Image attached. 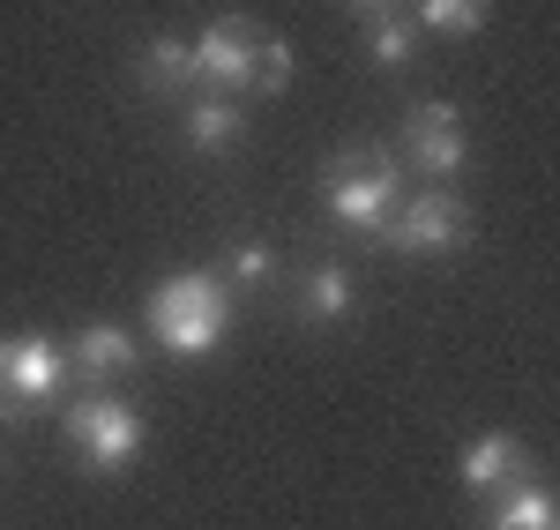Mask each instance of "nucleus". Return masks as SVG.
I'll return each mask as SVG.
<instances>
[{
	"instance_id": "obj_1",
	"label": "nucleus",
	"mask_w": 560,
	"mask_h": 530,
	"mask_svg": "<svg viewBox=\"0 0 560 530\" xmlns=\"http://www.w3.org/2000/svg\"><path fill=\"white\" fill-rule=\"evenodd\" d=\"M224 321H232V299H224V284H217V276H202V269L165 276V284L150 292V337H158L165 352H179V358L217 352Z\"/></svg>"
},
{
	"instance_id": "obj_2",
	"label": "nucleus",
	"mask_w": 560,
	"mask_h": 530,
	"mask_svg": "<svg viewBox=\"0 0 560 530\" xmlns=\"http://www.w3.org/2000/svg\"><path fill=\"white\" fill-rule=\"evenodd\" d=\"M322 202H329V217L351 224V232H382V217L396 210V157L366 150V142L337 150V165L322 179Z\"/></svg>"
},
{
	"instance_id": "obj_3",
	"label": "nucleus",
	"mask_w": 560,
	"mask_h": 530,
	"mask_svg": "<svg viewBox=\"0 0 560 530\" xmlns=\"http://www.w3.org/2000/svg\"><path fill=\"white\" fill-rule=\"evenodd\" d=\"M68 441L83 456V471H128L142 456V419L120 397H83L68 411Z\"/></svg>"
},
{
	"instance_id": "obj_4",
	"label": "nucleus",
	"mask_w": 560,
	"mask_h": 530,
	"mask_svg": "<svg viewBox=\"0 0 560 530\" xmlns=\"http://www.w3.org/2000/svg\"><path fill=\"white\" fill-rule=\"evenodd\" d=\"M60 397V352L45 337H8L0 344V426L31 419Z\"/></svg>"
},
{
	"instance_id": "obj_5",
	"label": "nucleus",
	"mask_w": 560,
	"mask_h": 530,
	"mask_svg": "<svg viewBox=\"0 0 560 530\" xmlns=\"http://www.w3.org/2000/svg\"><path fill=\"white\" fill-rule=\"evenodd\" d=\"M374 239H388L396 255H448V247H464V202L441 195V187L419 195V202H396Z\"/></svg>"
},
{
	"instance_id": "obj_6",
	"label": "nucleus",
	"mask_w": 560,
	"mask_h": 530,
	"mask_svg": "<svg viewBox=\"0 0 560 530\" xmlns=\"http://www.w3.org/2000/svg\"><path fill=\"white\" fill-rule=\"evenodd\" d=\"M255 45H261V23H247V15H224V23H210V31H202V45H195V83H210V90H247Z\"/></svg>"
},
{
	"instance_id": "obj_7",
	"label": "nucleus",
	"mask_w": 560,
	"mask_h": 530,
	"mask_svg": "<svg viewBox=\"0 0 560 530\" xmlns=\"http://www.w3.org/2000/svg\"><path fill=\"white\" fill-rule=\"evenodd\" d=\"M404 150H411V165L433 179H448L464 165V120L448 113V105H411V120H404Z\"/></svg>"
},
{
	"instance_id": "obj_8",
	"label": "nucleus",
	"mask_w": 560,
	"mask_h": 530,
	"mask_svg": "<svg viewBox=\"0 0 560 530\" xmlns=\"http://www.w3.org/2000/svg\"><path fill=\"white\" fill-rule=\"evenodd\" d=\"M523 471V441L516 434H486V441H471L464 448V486H478V493H501V486H516Z\"/></svg>"
},
{
	"instance_id": "obj_9",
	"label": "nucleus",
	"mask_w": 560,
	"mask_h": 530,
	"mask_svg": "<svg viewBox=\"0 0 560 530\" xmlns=\"http://www.w3.org/2000/svg\"><path fill=\"white\" fill-rule=\"evenodd\" d=\"M486 530H560V508H553V493L523 471L516 486H501V500H493Z\"/></svg>"
},
{
	"instance_id": "obj_10",
	"label": "nucleus",
	"mask_w": 560,
	"mask_h": 530,
	"mask_svg": "<svg viewBox=\"0 0 560 530\" xmlns=\"http://www.w3.org/2000/svg\"><path fill=\"white\" fill-rule=\"evenodd\" d=\"M135 83L150 90V97H179V90H195V45L150 38V52L135 60Z\"/></svg>"
},
{
	"instance_id": "obj_11",
	"label": "nucleus",
	"mask_w": 560,
	"mask_h": 530,
	"mask_svg": "<svg viewBox=\"0 0 560 530\" xmlns=\"http://www.w3.org/2000/svg\"><path fill=\"white\" fill-rule=\"evenodd\" d=\"M75 366H83V381H113L135 366V337L113 321H90V329H75Z\"/></svg>"
},
{
	"instance_id": "obj_12",
	"label": "nucleus",
	"mask_w": 560,
	"mask_h": 530,
	"mask_svg": "<svg viewBox=\"0 0 560 530\" xmlns=\"http://www.w3.org/2000/svg\"><path fill=\"white\" fill-rule=\"evenodd\" d=\"M300 314H306V321H337V314H351V276L337 262L306 269V276H300Z\"/></svg>"
},
{
	"instance_id": "obj_13",
	"label": "nucleus",
	"mask_w": 560,
	"mask_h": 530,
	"mask_svg": "<svg viewBox=\"0 0 560 530\" xmlns=\"http://www.w3.org/2000/svg\"><path fill=\"white\" fill-rule=\"evenodd\" d=\"M187 142H195V150H224V142H240V105H232V97H202V105L187 113Z\"/></svg>"
},
{
	"instance_id": "obj_14",
	"label": "nucleus",
	"mask_w": 560,
	"mask_h": 530,
	"mask_svg": "<svg viewBox=\"0 0 560 530\" xmlns=\"http://www.w3.org/2000/svg\"><path fill=\"white\" fill-rule=\"evenodd\" d=\"M284 83H292V45L261 31V45H255V68H247V90H261V97H277Z\"/></svg>"
},
{
	"instance_id": "obj_15",
	"label": "nucleus",
	"mask_w": 560,
	"mask_h": 530,
	"mask_svg": "<svg viewBox=\"0 0 560 530\" xmlns=\"http://www.w3.org/2000/svg\"><path fill=\"white\" fill-rule=\"evenodd\" d=\"M419 15H427V31H441V38H471V31H486V0H427Z\"/></svg>"
},
{
	"instance_id": "obj_16",
	"label": "nucleus",
	"mask_w": 560,
	"mask_h": 530,
	"mask_svg": "<svg viewBox=\"0 0 560 530\" xmlns=\"http://www.w3.org/2000/svg\"><path fill=\"white\" fill-rule=\"evenodd\" d=\"M411 31H404V23H388V15H366V52H374V60H382V68H404V60H411Z\"/></svg>"
},
{
	"instance_id": "obj_17",
	"label": "nucleus",
	"mask_w": 560,
	"mask_h": 530,
	"mask_svg": "<svg viewBox=\"0 0 560 530\" xmlns=\"http://www.w3.org/2000/svg\"><path fill=\"white\" fill-rule=\"evenodd\" d=\"M232 276H240V284H269V276H277V255H269V247H240V255H232Z\"/></svg>"
},
{
	"instance_id": "obj_18",
	"label": "nucleus",
	"mask_w": 560,
	"mask_h": 530,
	"mask_svg": "<svg viewBox=\"0 0 560 530\" xmlns=\"http://www.w3.org/2000/svg\"><path fill=\"white\" fill-rule=\"evenodd\" d=\"M359 8H366V15H382V8H388V0H359Z\"/></svg>"
}]
</instances>
